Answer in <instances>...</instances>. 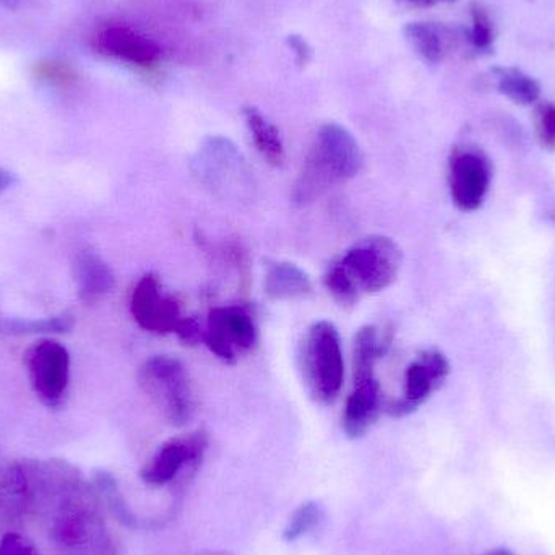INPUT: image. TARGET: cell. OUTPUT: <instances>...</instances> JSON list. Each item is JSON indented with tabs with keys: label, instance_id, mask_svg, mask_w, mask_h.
<instances>
[{
	"label": "cell",
	"instance_id": "cell-1",
	"mask_svg": "<svg viewBox=\"0 0 555 555\" xmlns=\"http://www.w3.org/2000/svg\"><path fill=\"white\" fill-rule=\"evenodd\" d=\"M35 515L67 555H114L113 540L93 481L67 460H33Z\"/></svg>",
	"mask_w": 555,
	"mask_h": 555
},
{
	"label": "cell",
	"instance_id": "cell-2",
	"mask_svg": "<svg viewBox=\"0 0 555 555\" xmlns=\"http://www.w3.org/2000/svg\"><path fill=\"white\" fill-rule=\"evenodd\" d=\"M403 266V250L388 236H369L349 247L326 269L323 284L339 304L358 302L362 294L387 289Z\"/></svg>",
	"mask_w": 555,
	"mask_h": 555
},
{
	"label": "cell",
	"instance_id": "cell-3",
	"mask_svg": "<svg viewBox=\"0 0 555 555\" xmlns=\"http://www.w3.org/2000/svg\"><path fill=\"white\" fill-rule=\"evenodd\" d=\"M362 166L364 153L356 137L339 124H325L315 133L307 153L294 188V202L309 204L328 189L356 178Z\"/></svg>",
	"mask_w": 555,
	"mask_h": 555
},
{
	"label": "cell",
	"instance_id": "cell-4",
	"mask_svg": "<svg viewBox=\"0 0 555 555\" xmlns=\"http://www.w3.org/2000/svg\"><path fill=\"white\" fill-rule=\"evenodd\" d=\"M304 380L313 400L328 404L338 398L345 382V358L338 328L319 320L307 330L302 341Z\"/></svg>",
	"mask_w": 555,
	"mask_h": 555
},
{
	"label": "cell",
	"instance_id": "cell-5",
	"mask_svg": "<svg viewBox=\"0 0 555 555\" xmlns=\"http://www.w3.org/2000/svg\"><path fill=\"white\" fill-rule=\"evenodd\" d=\"M139 385L171 426L191 423L197 403L188 369L178 358L146 359L139 371Z\"/></svg>",
	"mask_w": 555,
	"mask_h": 555
},
{
	"label": "cell",
	"instance_id": "cell-6",
	"mask_svg": "<svg viewBox=\"0 0 555 555\" xmlns=\"http://www.w3.org/2000/svg\"><path fill=\"white\" fill-rule=\"evenodd\" d=\"M23 365L38 400L49 410L61 408L70 388L68 349L57 339L42 336L26 348Z\"/></svg>",
	"mask_w": 555,
	"mask_h": 555
},
{
	"label": "cell",
	"instance_id": "cell-7",
	"mask_svg": "<svg viewBox=\"0 0 555 555\" xmlns=\"http://www.w3.org/2000/svg\"><path fill=\"white\" fill-rule=\"evenodd\" d=\"M208 447H210V436L204 429L171 437L156 449L149 462L140 469V479L143 485L152 489L171 486L184 476L185 472L201 466L207 455Z\"/></svg>",
	"mask_w": 555,
	"mask_h": 555
},
{
	"label": "cell",
	"instance_id": "cell-8",
	"mask_svg": "<svg viewBox=\"0 0 555 555\" xmlns=\"http://www.w3.org/2000/svg\"><path fill=\"white\" fill-rule=\"evenodd\" d=\"M205 345L227 364H234L257 343V326L243 306L215 307L208 313Z\"/></svg>",
	"mask_w": 555,
	"mask_h": 555
},
{
	"label": "cell",
	"instance_id": "cell-9",
	"mask_svg": "<svg viewBox=\"0 0 555 555\" xmlns=\"http://www.w3.org/2000/svg\"><path fill=\"white\" fill-rule=\"evenodd\" d=\"M492 166L478 146L453 149L449 162V184L453 204L462 211H475L485 204L491 185Z\"/></svg>",
	"mask_w": 555,
	"mask_h": 555
},
{
	"label": "cell",
	"instance_id": "cell-10",
	"mask_svg": "<svg viewBox=\"0 0 555 555\" xmlns=\"http://www.w3.org/2000/svg\"><path fill=\"white\" fill-rule=\"evenodd\" d=\"M450 374V362L439 349H424L406 367L403 393L388 404L390 416L403 417L423 406L436 393Z\"/></svg>",
	"mask_w": 555,
	"mask_h": 555
},
{
	"label": "cell",
	"instance_id": "cell-11",
	"mask_svg": "<svg viewBox=\"0 0 555 555\" xmlns=\"http://www.w3.org/2000/svg\"><path fill=\"white\" fill-rule=\"evenodd\" d=\"M130 313L140 328L156 335L178 332L184 320L178 300L165 293L162 280L155 273H146L133 287Z\"/></svg>",
	"mask_w": 555,
	"mask_h": 555
},
{
	"label": "cell",
	"instance_id": "cell-12",
	"mask_svg": "<svg viewBox=\"0 0 555 555\" xmlns=\"http://www.w3.org/2000/svg\"><path fill=\"white\" fill-rule=\"evenodd\" d=\"M33 460H16L0 469V524L20 525L35 515Z\"/></svg>",
	"mask_w": 555,
	"mask_h": 555
},
{
	"label": "cell",
	"instance_id": "cell-13",
	"mask_svg": "<svg viewBox=\"0 0 555 555\" xmlns=\"http://www.w3.org/2000/svg\"><path fill=\"white\" fill-rule=\"evenodd\" d=\"M94 51L106 57L129 62L140 68H152L162 59V48L149 36L127 25H107L93 38Z\"/></svg>",
	"mask_w": 555,
	"mask_h": 555
},
{
	"label": "cell",
	"instance_id": "cell-14",
	"mask_svg": "<svg viewBox=\"0 0 555 555\" xmlns=\"http://www.w3.org/2000/svg\"><path fill=\"white\" fill-rule=\"evenodd\" d=\"M404 38L413 51L427 64H440L455 52H475L468 41L466 29H456L442 23L413 22L403 29Z\"/></svg>",
	"mask_w": 555,
	"mask_h": 555
},
{
	"label": "cell",
	"instance_id": "cell-15",
	"mask_svg": "<svg viewBox=\"0 0 555 555\" xmlns=\"http://www.w3.org/2000/svg\"><path fill=\"white\" fill-rule=\"evenodd\" d=\"M384 410V390L377 377L354 382L343 413V430L349 439L365 436Z\"/></svg>",
	"mask_w": 555,
	"mask_h": 555
},
{
	"label": "cell",
	"instance_id": "cell-16",
	"mask_svg": "<svg viewBox=\"0 0 555 555\" xmlns=\"http://www.w3.org/2000/svg\"><path fill=\"white\" fill-rule=\"evenodd\" d=\"M74 276L81 302L96 304L113 293L116 276L106 260L90 249L80 250L74 260Z\"/></svg>",
	"mask_w": 555,
	"mask_h": 555
},
{
	"label": "cell",
	"instance_id": "cell-17",
	"mask_svg": "<svg viewBox=\"0 0 555 555\" xmlns=\"http://www.w3.org/2000/svg\"><path fill=\"white\" fill-rule=\"evenodd\" d=\"M390 345V330L380 332L375 325L362 326L352 345V382L374 378L377 362L387 354Z\"/></svg>",
	"mask_w": 555,
	"mask_h": 555
},
{
	"label": "cell",
	"instance_id": "cell-18",
	"mask_svg": "<svg viewBox=\"0 0 555 555\" xmlns=\"http://www.w3.org/2000/svg\"><path fill=\"white\" fill-rule=\"evenodd\" d=\"M263 286L267 296L275 300L306 299L313 291L309 273L286 260H275L267 266Z\"/></svg>",
	"mask_w": 555,
	"mask_h": 555
},
{
	"label": "cell",
	"instance_id": "cell-19",
	"mask_svg": "<svg viewBox=\"0 0 555 555\" xmlns=\"http://www.w3.org/2000/svg\"><path fill=\"white\" fill-rule=\"evenodd\" d=\"M243 116L257 152L272 168H281L284 165V159H286V153H284L283 139H281L280 130H278L275 124L270 122L254 106L244 107Z\"/></svg>",
	"mask_w": 555,
	"mask_h": 555
},
{
	"label": "cell",
	"instance_id": "cell-20",
	"mask_svg": "<svg viewBox=\"0 0 555 555\" xmlns=\"http://www.w3.org/2000/svg\"><path fill=\"white\" fill-rule=\"evenodd\" d=\"M495 87L501 94H504L512 103L520 106H533L540 101L541 87L537 78L525 74L517 67L492 68Z\"/></svg>",
	"mask_w": 555,
	"mask_h": 555
},
{
	"label": "cell",
	"instance_id": "cell-21",
	"mask_svg": "<svg viewBox=\"0 0 555 555\" xmlns=\"http://www.w3.org/2000/svg\"><path fill=\"white\" fill-rule=\"evenodd\" d=\"M74 317L70 313L46 317V319H10L0 317V335H64L74 328Z\"/></svg>",
	"mask_w": 555,
	"mask_h": 555
},
{
	"label": "cell",
	"instance_id": "cell-22",
	"mask_svg": "<svg viewBox=\"0 0 555 555\" xmlns=\"http://www.w3.org/2000/svg\"><path fill=\"white\" fill-rule=\"evenodd\" d=\"M469 16H472V26L466 29L468 41L475 52H489L495 41V25L485 3H469Z\"/></svg>",
	"mask_w": 555,
	"mask_h": 555
},
{
	"label": "cell",
	"instance_id": "cell-23",
	"mask_svg": "<svg viewBox=\"0 0 555 555\" xmlns=\"http://www.w3.org/2000/svg\"><path fill=\"white\" fill-rule=\"evenodd\" d=\"M35 78L49 87L59 88L62 91H70L77 87L80 81V75L70 64L57 59H46V61L36 62L31 68Z\"/></svg>",
	"mask_w": 555,
	"mask_h": 555
},
{
	"label": "cell",
	"instance_id": "cell-24",
	"mask_svg": "<svg viewBox=\"0 0 555 555\" xmlns=\"http://www.w3.org/2000/svg\"><path fill=\"white\" fill-rule=\"evenodd\" d=\"M322 505L317 504V502H306V504L299 505V507L294 511V514L291 515L283 530V540L286 541V543L299 541L300 538L307 537V534L317 530L319 525L322 524Z\"/></svg>",
	"mask_w": 555,
	"mask_h": 555
},
{
	"label": "cell",
	"instance_id": "cell-25",
	"mask_svg": "<svg viewBox=\"0 0 555 555\" xmlns=\"http://www.w3.org/2000/svg\"><path fill=\"white\" fill-rule=\"evenodd\" d=\"M534 130L540 145L547 152H555V104L540 103L534 109Z\"/></svg>",
	"mask_w": 555,
	"mask_h": 555
},
{
	"label": "cell",
	"instance_id": "cell-26",
	"mask_svg": "<svg viewBox=\"0 0 555 555\" xmlns=\"http://www.w3.org/2000/svg\"><path fill=\"white\" fill-rule=\"evenodd\" d=\"M0 555H39L35 544L18 533H7L0 541Z\"/></svg>",
	"mask_w": 555,
	"mask_h": 555
},
{
	"label": "cell",
	"instance_id": "cell-27",
	"mask_svg": "<svg viewBox=\"0 0 555 555\" xmlns=\"http://www.w3.org/2000/svg\"><path fill=\"white\" fill-rule=\"evenodd\" d=\"M184 345L195 346L198 343H204L205 328L195 317H184L178 332L175 333Z\"/></svg>",
	"mask_w": 555,
	"mask_h": 555
},
{
	"label": "cell",
	"instance_id": "cell-28",
	"mask_svg": "<svg viewBox=\"0 0 555 555\" xmlns=\"http://www.w3.org/2000/svg\"><path fill=\"white\" fill-rule=\"evenodd\" d=\"M287 48L294 52V57H296L297 65L299 67H307V65L312 62L313 52L312 48H310L309 42L299 35H289L286 38Z\"/></svg>",
	"mask_w": 555,
	"mask_h": 555
},
{
	"label": "cell",
	"instance_id": "cell-29",
	"mask_svg": "<svg viewBox=\"0 0 555 555\" xmlns=\"http://www.w3.org/2000/svg\"><path fill=\"white\" fill-rule=\"evenodd\" d=\"M15 178L9 169L0 168V195L5 194L10 188H12Z\"/></svg>",
	"mask_w": 555,
	"mask_h": 555
},
{
	"label": "cell",
	"instance_id": "cell-30",
	"mask_svg": "<svg viewBox=\"0 0 555 555\" xmlns=\"http://www.w3.org/2000/svg\"><path fill=\"white\" fill-rule=\"evenodd\" d=\"M398 2L414 7V9H430V7L437 5L440 0H398Z\"/></svg>",
	"mask_w": 555,
	"mask_h": 555
},
{
	"label": "cell",
	"instance_id": "cell-31",
	"mask_svg": "<svg viewBox=\"0 0 555 555\" xmlns=\"http://www.w3.org/2000/svg\"><path fill=\"white\" fill-rule=\"evenodd\" d=\"M485 555H514V553H511L508 550H504V547H499V550L489 551V553H486Z\"/></svg>",
	"mask_w": 555,
	"mask_h": 555
},
{
	"label": "cell",
	"instance_id": "cell-32",
	"mask_svg": "<svg viewBox=\"0 0 555 555\" xmlns=\"http://www.w3.org/2000/svg\"><path fill=\"white\" fill-rule=\"evenodd\" d=\"M553 220L555 221V211H554V214H553Z\"/></svg>",
	"mask_w": 555,
	"mask_h": 555
}]
</instances>
